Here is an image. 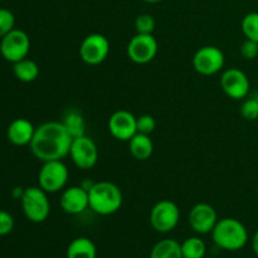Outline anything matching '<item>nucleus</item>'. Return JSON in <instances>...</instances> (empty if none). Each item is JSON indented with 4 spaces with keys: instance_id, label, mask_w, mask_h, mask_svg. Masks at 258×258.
<instances>
[{
    "instance_id": "f257e3e1",
    "label": "nucleus",
    "mask_w": 258,
    "mask_h": 258,
    "mask_svg": "<svg viewBox=\"0 0 258 258\" xmlns=\"http://www.w3.org/2000/svg\"><path fill=\"white\" fill-rule=\"evenodd\" d=\"M73 138L62 121H48L35 127L30 141V151L38 160H63L70 155Z\"/></svg>"
},
{
    "instance_id": "f03ea898",
    "label": "nucleus",
    "mask_w": 258,
    "mask_h": 258,
    "mask_svg": "<svg viewBox=\"0 0 258 258\" xmlns=\"http://www.w3.org/2000/svg\"><path fill=\"white\" fill-rule=\"evenodd\" d=\"M90 209L100 216H111L121 209L122 191L111 181H98L88 189Z\"/></svg>"
},
{
    "instance_id": "7ed1b4c3",
    "label": "nucleus",
    "mask_w": 258,
    "mask_h": 258,
    "mask_svg": "<svg viewBox=\"0 0 258 258\" xmlns=\"http://www.w3.org/2000/svg\"><path fill=\"white\" fill-rule=\"evenodd\" d=\"M212 238L218 248L224 251H239L248 242V232L244 224L236 218L218 219L212 231Z\"/></svg>"
},
{
    "instance_id": "20e7f679",
    "label": "nucleus",
    "mask_w": 258,
    "mask_h": 258,
    "mask_svg": "<svg viewBox=\"0 0 258 258\" xmlns=\"http://www.w3.org/2000/svg\"><path fill=\"white\" fill-rule=\"evenodd\" d=\"M47 194L40 186H28L24 189L20 198L22 209L27 219L33 223H42L49 217L50 203Z\"/></svg>"
},
{
    "instance_id": "39448f33",
    "label": "nucleus",
    "mask_w": 258,
    "mask_h": 258,
    "mask_svg": "<svg viewBox=\"0 0 258 258\" xmlns=\"http://www.w3.org/2000/svg\"><path fill=\"white\" fill-rule=\"evenodd\" d=\"M68 178L70 171L62 160L45 161L38 174V183L47 193H58L66 188Z\"/></svg>"
},
{
    "instance_id": "423d86ee",
    "label": "nucleus",
    "mask_w": 258,
    "mask_h": 258,
    "mask_svg": "<svg viewBox=\"0 0 258 258\" xmlns=\"http://www.w3.org/2000/svg\"><path fill=\"white\" fill-rule=\"evenodd\" d=\"M180 221V209L174 202L164 199L158 202L150 212V224L159 233H169Z\"/></svg>"
},
{
    "instance_id": "0eeeda50",
    "label": "nucleus",
    "mask_w": 258,
    "mask_h": 258,
    "mask_svg": "<svg viewBox=\"0 0 258 258\" xmlns=\"http://www.w3.org/2000/svg\"><path fill=\"white\" fill-rule=\"evenodd\" d=\"M30 49V39L24 30L13 29L2 38L0 53L8 62H19L27 58Z\"/></svg>"
},
{
    "instance_id": "6e6552de",
    "label": "nucleus",
    "mask_w": 258,
    "mask_h": 258,
    "mask_svg": "<svg viewBox=\"0 0 258 258\" xmlns=\"http://www.w3.org/2000/svg\"><path fill=\"white\" fill-rule=\"evenodd\" d=\"M159 50L158 40L153 34L136 33L128 42L126 53L130 60L136 64H146L156 57Z\"/></svg>"
},
{
    "instance_id": "1a4fd4ad",
    "label": "nucleus",
    "mask_w": 258,
    "mask_h": 258,
    "mask_svg": "<svg viewBox=\"0 0 258 258\" xmlns=\"http://www.w3.org/2000/svg\"><path fill=\"white\" fill-rule=\"evenodd\" d=\"M110 53V42L100 33L88 34L80 45V57L90 66H97L105 62Z\"/></svg>"
},
{
    "instance_id": "9d476101",
    "label": "nucleus",
    "mask_w": 258,
    "mask_h": 258,
    "mask_svg": "<svg viewBox=\"0 0 258 258\" xmlns=\"http://www.w3.org/2000/svg\"><path fill=\"white\" fill-rule=\"evenodd\" d=\"M224 62V53L216 45H204L199 48L193 57L194 70L203 76H213L221 72Z\"/></svg>"
},
{
    "instance_id": "9b49d317",
    "label": "nucleus",
    "mask_w": 258,
    "mask_h": 258,
    "mask_svg": "<svg viewBox=\"0 0 258 258\" xmlns=\"http://www.w3.org/2000/svg\"><path fill=\"white\" fill-rule=\"evenodd\" d=\"M70 156L78 169L90 170L98 161V149L95 141L87 135L73 139Z\"/></svg>"
},
{
    "instance_id": "f8f14e48",
    "label": "nucleus",
    "mask_w": 258,
    "mask_h": 258,
    "mask_svg": "<svg viewBox=\"0 0 258 258\" xmlns=\"http://www.w3.org/2000/svg\"><path fill=\"white\" fill-rule=\"evenodd\" d=\"M221 87L229 98L242 100L249 93V80L243 71L229 68L221 76Z\"/></svg>"
},
{
    "instance_id": "ddd939ff",
    "label": "nucleus",
    "mask_w": 258,
    "mask_h": 258,
    "mask_svg": "<svg viewBox=\"0 0 258 258\" xmlns=\"http://www.w3.org/2000/svg\"><path fill=\"white\" fill-rule=\"evenodd\" d=\"M189 224L191 229L198 234L212 233L218 222L217 212L211 204L198 203L189 212Z\"/></svg>"
},
{
    "instance_id": "4468645a",
    "label": "nucleus",
    "mask_w": 258,
    "mask_h": 258,
    "mask_svg": "<svg viewBox=\"0 0 258 258\" xmlns=\"http://www.w3.org/2000/svg\"><path fill=\"white\" fill-rule=\"evenodd\" d=\"M136 118L138 117L127 110L116 111L108 120V131L117 140L128 141L138 133Z\"/></svg>"
},
{
    "instance_id": "2eb2a0df",
    "label": "nucleus",
    "mask_w": 258,
    "mask_h": 258,
    "mask_svg": "<svg viewBox=\"0 0 258 258\" xmlns=\"http://www.w3.org/2000/svg\"><path fill=\"white\" fill-rule=\"evenodd\" d=\"M60 208L63 212L71 216L81 214L90 208V199H88V190L82 185H75L66 188L62 191L59 199Z\"/></svg>"
},
{
    "instance_id": "dca6fc26",
    "label": "nucleus",
    "mask_w": 258,
    "mask_h": 258,
    "mask_svg": "<svg viewBox=\"0 0 258 258\" xmlns=\"http://www.w3.org/2000/svg\"><path fill=\"white\" fill-rule=\"evenodd\" d=\"M35 127L27 118H17L9 125L7 131L8 140L15 146L29 145L34 136Z\"/></svg>"
},
{
    "instance_id": "f3484780",
    "label": "nucleus",
    "mask_w": 258,
    "mask_h": 258,
    "mask_svg": "<svg viewBox=\"0 0 258 258\" xmlns=\"http://www.w3.org/2000/svg\"><path fill=\"white\" fill-rule=\"evenodd\" d=\"M128 150L134 159L140 161H145L150 159L154 151V144L150 139V135L136 133L128 140Z\"/></svg>"
},
{
    "instance_id": "a211bd4d",
    "label": "nucleus",
    "mask_w": 258,
    "mask_h": 258,
    "mask_svg": "<svg viewBox=\"0 0 258 258\" xmlns=\"http://www.w3.org/2000/svg\"><path fill=\"white\" fill-rule=\"evenodd\" d=\"M97 248L92 239L87 237L75 238L67 247L66 258H96Z\"/></svg>"
},
{
    "instance_id": "6ab92c4d",
    "label": "nucleus",
    "mask_w": 258,
    "mask_h": 258,
    "mask_svg": "<svg viewBox=\"0 0 258 258\" xmlns=\"http://www.w3.org/2000/svg\"><path fill=\"white\" fill-rule=\"evenodd\" d=\"M150 258H183L180 243L171 238L161 239L151 249Z\"/></svg>"
},
{
    "instance_id": "aec40b11",
    "label": "nucleus",
    "mask_w": 258,
    "mask_h": 258,
    "mask_svg": "<svg viewBox=\"0 0 258 258\" xmlns=\"http://www.w3.org/2000/svg\"><path fill=\"white\" fill-rule=\"evenodd\" d=\"M13 64H14L13 66V72H14L17 80H19L20 82L30 83L37 80L38 76H39V66L29 58H24V59L13 63Z\"/></svg>"
},
{
    "instance_id": "412c9836",
    "label": "nucleus",
    "mask_w": 258,
    "mask_h": 258,
    "mask_svg": "<svg viewBox=\"0 0 258 258\" xmlns=\"http://www.w3.org/2000/svg\"><path fill=\"white\" fill-rule=\"evenodd\" d=\"M62 122L73 139L86 135L85 118H83V116L81 115L78 111L76 110L68 111V112L66 113L64 120H63Z\"/></svg>"
},
{
    "instance_id": "4be33fe9",
    "label": "nucleus",
    "mask_w": 258,
    "mask_h": 258,
    "mask_svg": "<svg viewBox=\"0 0 258 258\" xmlns=\"http://www.w3.org/2000/svg\"><path fill=\"white\" fill-rule=\"evenodd\" d=\"M180 246L183 258H204L207 253L206 242L201 237H189Z\"/></svg>"
},
{
    "instance_id": "5701e85b",
    "label": "nucleus",
    "mask_w": 258,
    "mask_h": 258,
    "mask_svg": "<svg viewBox=\"0 0 258 258\" xmlns=\"http://www.w3.org/2000/svg\"><path fill=\"white\" fill-rule=\"evenodd\" d=\"M241 29L247 39L258 43V13L252 12L243 17L241 23Z\"/></svg>"
},
{
    "instance_id": "b1692460",
    "label": "nucleus",
    "mask_w": 258,
    "mask_h": 258,
    "mask_svg": "<svg viewBox=\"0 0 258 258\" xmlns=\"http://www.w3.org/2000/svg\"><path fill=\"white\" fill-rule=\"evenodd\" d=\"M155 25V19L150 14H140L135 19V30L139 34H153Z\"/></svg>"
},
{
    "instance_id": "393cba45",
    "label": "nucleus",
    "mask_w": 258,
    "mask_h": 258,
    "mask_svg": "<svg viewBox=\"0 0 258 258\" xmlns=\"http://www.w3.org/2000/svg\"><path fill=\"white\" fill-rule=\"evenodd\" d=\"M15 17L9 9L0 8V38L7 35L8 33L14 29Z\"/></svg>"
},
{
    "instance_id": "a878e982",
    "label": "nucleus",
    "mask_w": 258,
    "mask_h": 258,
    "mask_svg": "<svg viewBox=\"0 0 258 258\" xmlns=\"http://www.w3.org/2000/svg\"><path fill=\"white\" fill-rule=\"evenodd\" d=\"M241 115L248 121L258 118V98L252 97L244 101L241 106Z\"/></svg>"
},
{
    "instance_id": "bb28decb",
    "label": "nucleus",
    "mask_w": 258,
    "mask_h": 258,
    "mask_svg": "<svg viewBox=\"0 0 258 258\" xmlns=\"http://www.w3.org/2000/svg\"><path fill=\"white\" fill-rule=\"evenodd\" d=\"M136 127H138V133L150 135L155 130L156 121L151 115H141L140 117L136 118Z\"/></svg>"
},
{
    "instance_id": "cd10ccee",
    "label": "nucleus",
    "mask_w": 258,
    "mask_h": 258,
    "mask_svg": "<svg viewBox=\"0 0 258 258\" xmlns=\"http://www.w3.org/2000/svg\"><path fill=\"white\" fill-rule=\"evenodd\" d=\"M241 54L244 59H254L258 57V43L254 40L246 39L241 45Z\"/></svg>"
},
{
    "instance_id": "c85d7f7f",
    "label": "nucleus",
    "mask_w": 258,
    "mask_h": 258,
    "mask_svg": "<svg viewBox=\"0 0 258 258\" xmlns=\"http://www.w3.org/2000/svg\"><path fill=\"white\" fill-rule=\"evenodd\" d=\"M14 229V218L5 211H0V236H7Z\"/></svg>"
},
{
    "instance_id": "c756f323",
    "label": "nucleus",
    "mask_w": 258,
    "mask_h": 258,
    "mask_svg": "<svg viewBox=\"0 0 258 258\" xmlns=\"http://www.w3.org/2000/svg\"><path fill=\"white\" fill-rule=\"evenodd\" d=\"M252 249H253L254 254L258 257V231L253 234V238H252Z\"/></svg>"
},
{
    "instance_id": "7c9ffc66",
    "label": "nucleus",
    "mask_w": 258,
    "mask_h": 258,
    "mask_svg": "<svg viewBox=\"0 0 258 258\" xmlns=\"http://www.w3.org/2000/svg\"><path fill=\"white\" fill-rule=\"evenodd\" d=\"M143 2L150 3V4H155V3H160V2H163V0H143Z\"/></svg>"
},
{
    "instance_id": "2f4dec72",
    "label": "nucleus",
    "mask_w": 258,
    "mask_h": 258,
    "mask_svg": "<svg viewBox=\"0 0 258 258\" xmlns=\"http://www.w3.org/2000/svg\"><path fill=\"white\" fill-rule=\"evenodd\" d=\"M257 196H258V186H257Z\"/></svg>"
},
{
    "instance_id": "473e14b6",
    "label": "nucleus",
    "mask_w": 258,
    "mask_h": 258,
    "mask_svg": "<svg viewBox=\"0 0 258 258\" xmlns=\"http://www.w3.org/2000/svg\"><path fill=\"white\" fill-rule=\"evenodd\" d=\"M0 2H2V0H0Z\"/></svg>"
}]
</instances>
